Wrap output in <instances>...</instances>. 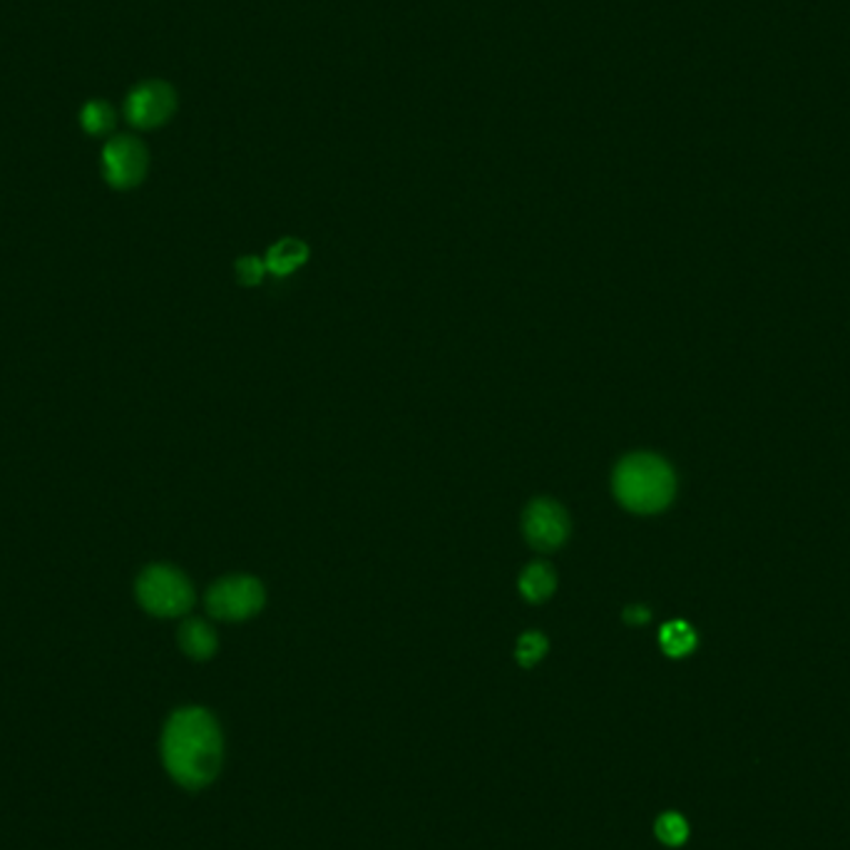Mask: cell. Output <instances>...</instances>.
Returning a JSON list of instances; mask_svg holds the SVG:
<instances>
[{
    "instance_id": "cell-1",
    "label": "cell",
    "mask_w": 850,
    "mask_h": 850,
    "mask_svg": "<svg viewBox=\"0 0 850 850\" xmlns=\"http://www.w3.org/2000/svg\"><path fill=\"white\" fill-rule=\"evenodd\" d=\"M160 751L170 779L182 789L199 791L212 783L222 769V731L207 709L187 707L167 719Z\"/></svg>"
},
{
    "instance_id": "cell-2",
    "label": "cell",
    "mask_w": 850,
    "mask_h": 850,
    "mask_svg": "<svg viewBox=\"0 0 850 850\" xmlns=\"http://www.w3.org/2000/svg\"><path fill=\"white\" fill-rule=\"evenodd\" d=\"M677 492L674 470L652 453L624 458L614 470V496L627 510L652 516L664 510Z\"/></svg>"
},
{
    "instance_id": "cell-3",
    "label": "cell",
    "mask_w": 850,
    "mask_h": 850,
    "mask_svg": "<svg viewBox=\"0 0 850 850\" xmlns=\"http://www.w3.org/2000/svg\"><path fill=\"white\" fill-rule=\"evenodd\" d=\"M138 600L154 617H182L194 604V592L182 572L167 564H152L140 574Z\"/></svg>"
},
{
    "instance_id": "cell-4",
    "label": "cell",
    "mask_w": 850,
    "mask_h": 850,
    "mask_svg": "<svg viewBox=\"0 0 850 850\" xmlns=\"http://www.w3.org/2000/svg\"><path fill=\"white\" fill-rule=\"evenodd\" d=\"M264 607V590L254 577H227L207 594V610L217 619L241 622L254 617Z\"/></svg>"
},
{
    "instance_id": "cell-5",
    "label": "cell",
    "mask_w": 850,
    "mask_h": 850,
    "mask_svg": "<svg viewBox=\"0 0 850 850\" xmlns=\"http://www.w3.org/2000/svg\"><path fill=\"white\" fill-rule=\"evenodd\" d=\"M177 110V92L164 80H147L140 82L128 94V102H124V114H128L130 124H134L138 130H154L162 128L164 122L172 120V114Z\"/></svg>"
},
{
    "instance_id": "cell-6",
    "label": "cell",
    "mask_w": 850,
    "mask_h": 850,
    "mask_svg": "<svg viewBox=\"0 0 850 850\" xmlns=\"http://www.w3.org/2000/svg\"><path fill=\"white\" fill-rule=\"evenodd\" d=\"M150 157H147L144 144L130 134H118L102 150V172L114 189H132L138 187L144 174Z\"/></svg>"
},
{
    "instance_id": "cell-7",
    "label": "cell",
    "mask_w": 850,
    "mask_h": 850,
    "mask_svg": "<svg viewBox=\"0 0 850 850\" xmlns=\"http://www.w3.org/2000/svg\"><path fill=\"white\" fill-rule=\"evenodd\" d=\"M570 522L564 510L552 500H534L524 516V534L534 550H558L567 540Z\"/></svg>"
},
{
    "instance_id": "cell-8",
    "label": "cell",
    "mask_w": 850,
    "mask_h": 850,
    "mask_svg": "<svg viewBox=\"0 0 850 850\" xmlns=\"http://www.w3.org/2000/svg\"><path fill=\"white\" fill-rule=\"evenodd\" d=\"M180 647L187 657L209 659L217 652V634L202 619H187L180 627Z\"/></svg>"
},
{
    "instance_id": "cell-9",
    "label": "cell",
    "mask_w": 850,
    "mask_h": 850,
    "mask_svg": "<svg viewBox=\"0 0 850 850\" xmlns=\"http://www.w3.org/2000/svg\"><path fill=\"white\" fill-rule=\"evenodd\" d=\"M307 257H309L307 244H301V241L297 239H283L269 249L264 264L271 274L287 277L291 274V271H297L303 261H307Z\"/></svg>"
},
{
    "instance_id": "cell-10",
    "label": "cell",
    "mask_w": 850,
    "mask_h": 850,
    "mask_svg": "<svg viewBox=\"0 0 850 850\" xmlns=\"http://www.w3.org/2000/svg\"><path fill=\"white\" fill-rule=\"evenodd\" d=\"M659 644L664 649V654L669 657H687L697 649V632L691 629L687 622L681 619H674V622H667L659 632Z\"/></svg>"
},
{
    "instance_id": "cell-11",
    "label": "cell",
    "mask_w": 850,
    "mask_h": 850,
    "mask_svg": "<svg viewBox=\"0 0 850 850\" xmlns=\"http://www.w3.org/2000/svg\"><path fill=\"white\" fill-rule=\"evenodd\" d=\"M554 584H558V580H554V572L550 570L548 564H540V562L530 564L520 577V592H522L524 600H530V602L548 600V597L554 592Z\"/></svg>"
},
{
    "instance_id": "cell-12",
    "label": "cell",
    "mask_w": 850,
    "mask_h": 850,
    "mask_svg": "<svg viewBox=\"0 0 850 850\" xmlns=\"http://www.w3.org/2000/svg\"><path fill=\"white\" fill-rule=\"evenodd\" d=\"M80 124L88 134H108L114 128V110L108 102L90 100L80 112Z\"/></svg>"
},
{
    "instance_id": "cell-13",
    "label": "cell",
    "mask_w": 850,
    "mask_h": 850,
    "mask_svg": "<svg viewBox=\"0 0 850 850\" xmlns=\"http://www.w3.org/2000/svg\"><path fill=\"white\" fill-rule=\"evenodd\" d=\"M654 831H657V838L661 843L681 846L689 836V826L679 813H664V816H659Z\"/></svg>"
},
{
    "instance_id": "cell-14",
    "label": "cell",
    "mask_w": 850,
    "mask_h": 850,
    "mask_svg": "<svg viewBox=\"0 0 850 850\" xmlns=\"http://www.w3.org/2000/svg\"><path fill=\"white\" fill-rule=\"evenodd\" d=\"M548 652V639H544L540 632H528L520 637L518 642V661L522 667H532Z\"/></svg>"
},
{
    "instance_id": "cell-15",
    "label": "cell",
    "mask_w": 850,
    "mask_h": 850,
    "mask_svg": "<svg viewBox=\"0 0 850 850\" xmlns=\"http://www.w3.org/2000/svg\"><path fill=\"white\" fill-rule=\"evenodd\" d=\"M264 271H267V264L257 257L239 261V279L244 283H259L261 277H264Z\"/></svg>"
},
{
    "instance_id": "cell-16",
    "label": "cell",
    "mask_w": 850,
    "mask_h": 850,
    "mask_svg": "<svg viewBox=\"0 0 850 850\" xmlns=\"http://www.w3.org/2000/svg\"><path fill=\"white\" fill-rule=\"evenodd\" d=\"M624 619H627L629 624H644V622H649V610L634 604V607H629V610L624 612Z\"/></svg>"
}]
</instances>
